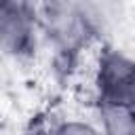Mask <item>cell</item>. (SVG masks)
<instances>
[{
	"instance_id": "obj_4",
	"label": "cell",
	"mask_w": 135,
	"mask_h": 135,
	"mask_svg": "<svg viewBox=\"0 0 135 135\" xmlns=\"http://www.w3.org/2000/svg\"><path fill=\"white\" fill-rule=\"evenodd\" d=\"M95 122L101 135H135V105L95 101Z\"/></svg>"
},
{
	"instance_id": "obj_1",
	"label": "cell",
	"mask_w": 135,
	"mask_h": 135,
	"mask_svg": "<svg viewBox=\"0 0 135 135\" xmlns=\"http://www.w3.org/2000/svg\"><path fill=\"white\" fill-rule=\"evenodd\" d=\"M38 17L42 40H46V44L55 51V61L63 68H72L80 53L101 38L84 8V2H42L38 4Z\"/></svg>"
},
{
	"instance_id": "obj_2",
	"label": "cell",
	"mask_w": 135,
	"mask_h": 135,
	"mask_svg": "<svg viewBox=\"0 0 135 135\" xmlns=\"http://www.w3.org/2000/svg\"><path fill=\"white\" fill-rule=\"evenodd\" d=\"M93 95L99 103L135 105V55L101 44L93 65Z\"/></svg>"
},
{
	"instance_id": "obj_6",
	"label": "cell",
	"mask_w": 135,
	"mask_h": 135,
	"mask_svg": "<svg viewBox=\"0 0 135 135\" xmlns=\"http://www.w3.org/2000/svg\"><path fill=\"white\" fill-rule=\"evenodd\" d=\"M23 135H51V129H44V127H40V124H38V127L32 124Z\"/></svg>"
},
{
	"instance_id": "obj_5",
	"label": "cell",
	"mask_w": 135,
	"mask_h": 135,
	"mask_svg": "<svg viewBox=\"0 0 135 135\" xmlns=\"http://www.w3.org/2000/svg\"><path fill=\"white\" fill-rule=\"evenodd\" d=\"M51 135H101L97 122L84 118H63L51 127Z\"/></svg>"
},
{
	"instance_id": "obj_3",
	"label": "cell",
	"mask_w": 135,
	"mask_h": 135,
	"mask_svg": "<svg viewBox=\"0 0 135 135\" xmlns=\"http://www.w3.org/2000/svg\"><path fill=\"white\" fill-rule=\"evenodd\" d=\"M42 38L38 4L4 0L0 2V44L2 53L15 61H27L36 55Z\"/></svg>"
}]
</instances>
